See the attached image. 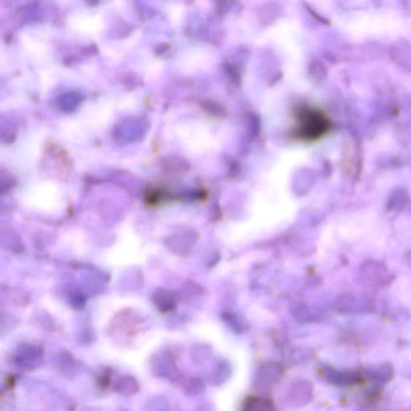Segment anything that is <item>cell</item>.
Returning a JSON list of instances; mask_svg holds the SVG:
<instances>
[{"instance_id": "cell-1", "label": "cell", "mask_w": 411, "mask_h": 411, "mask_svg": "<svg viewBox=\"0 0 411 411\" xmlns=\"http://www.w3.org/2000/svg\"><path fill=\"white\" fill-rule=\"evenodd\" d=\"M245 407L246 410H257V411H264V410H272L273 409V404L271 403L270 401L264 399L263 398H248L247 399L246 403H245Z\"/></svg>"}]
</instances>
